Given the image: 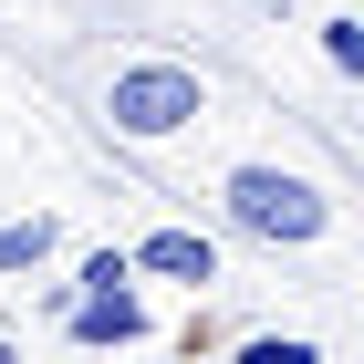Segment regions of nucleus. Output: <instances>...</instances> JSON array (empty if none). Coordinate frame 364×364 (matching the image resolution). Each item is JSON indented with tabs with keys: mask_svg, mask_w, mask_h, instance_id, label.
Segmentation results:
<instances>
[{
	"mask_svg": "<svg viewBox=\"0 0 364 364\" xmlns=\"http://www.w3.org/2000/svg\"><path fill=\"white\" fill-rule=\"evenodd\" d=\"M219 208H229V229H250V240H271V250H312V240L333 229V198L312 188L302 167H229Z\"/></svg>",
	"mask_w": 364,
	"mask_h": 364,
	"instance_id": "1",
	"label": "nucleus"
},
{
	"mask_svg": "<svg viewBox=\"0 0 364 364\" xmlns=\"http://www.w3.org/2000/svg\"><path fill=\"white\" fill-rule=\"evenodd\" d=\"M198 114H208V84H198L188 63H125V73L105 84V125L136 136V146L177 136V125H198Z\"/></svg>",
	"mask_w": 364,
	"mask_h": 364,
	"instance_id": "2",
	"label": "nucleus"
},
{
	"mask_svg": "<svg viewBox=\"0 0 364 364\" xmlns=\"http://www.w3.org/2000/svg\"><path fill=\"white\" fill-rule=\"evenodd\" d=\"M136 271H156V281H219V240L208 229H188V219H167V229H146L136 240Z\"/></svg>",
	"mask_w": 364,
	"mask_h": 364,
	"instance_id": "3",
	"label": "nucleus"
},
{
	"mask_svg": "<svg viewBox=\"0 0 364 364\" xmlns=\"http://www.w3.org/2000/svg\"><path fill=\"white\" fill-rule=\"evenodd\" d=\"M63 333L73 343H146V302L114 281V291H84V302L63 312Z\"/></svg>",
	"mask_w": 364,
	"mask_h": 364,
	"instance_id": "4",
	"label": "nucleus"
},
{
	"mask_svg": "<svg viewBox=\"0 0 364 364\" xmlns=\"http://www.w3.org/2000/svg\"><path fill=\"white\" fill-rule=\"evenodd\" d=\"M53 250H63V219H42V208H31V219H0V281L42 271Z\"/></svg>",
	"mask_w": 364,
	"mask_h": 364,
	"instance_id": "5",
	"label": "nucleus"
},
{
	"mask_svg": "<svg viewBox=\"0 0 364 364\" xmlns=\"http://www.w3.org/2000/svg\"><path fill=\"white\" fill-rule=\"evenodd\" d=\"M312 42H323V63H333L343 84H364V21H354V11H333V21H312Z\"/></svg>",
	"mask_w": 364,
	"mask_h": 364,
	"instance_id": "6",
	"label": "nucleus"
},
{
	"mask_svg": "<svg viewBox=\"0 0 364 364\" xmlns=\"http://www.w3.org/2000/svg\"><path fill=\"white\" fill-rule=\"evenodd\" d=\"M73 281H84V291H114V281H136V250H84Z\"/></svg>",
	"mask_w": 364,
	"mask_h": 364,
	"instance_id": "7",
	"label": "nucleus"
},
{
	"mask_svg": "<svg viewBox=\"0 0 364 364\" xmlns=\"http://www.w3.org/2000/svg\"><path fill=\"white\" fill-rule=\"evenodd\" d=\"M240 354H250V364H312V343H291V333H250Z\"/></svg>",
	"mask_w": 364,
	"mask_h": 364,
	"instance_id": "8",
	"label": "nucleus"
},
{
	"mask_svg": "<svg viewBox=\"0 0 364 364\" xmlns=\"http://www.w3.org/2000/svg\"><path fill=\"white\" fill-rule=\"evenodd\" d=\"M0 364H11V333H0Z\"/></svg>",
	"mask_w": 364,
	"mask_h": 364,
	"instance_id": "9",
	"label": "nucleus"
}]
</instances>
